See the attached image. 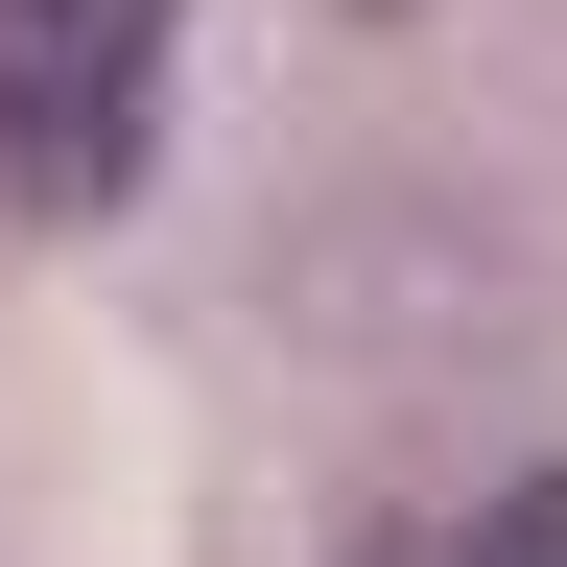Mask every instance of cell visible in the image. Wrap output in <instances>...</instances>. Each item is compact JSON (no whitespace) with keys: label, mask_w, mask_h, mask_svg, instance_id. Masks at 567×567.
<instances>
[{"label":"cell","mask_w":567,"mask_h":567,"mask_svg":"<svg viewBox=\"0 0 567 567\" xmlns=\"http://www.w3.org/2000/svg\"><path fill=\"white\" fill-rule=\"evenodd\" d=\"M379 567H567V473H520V496H473V520H402Z\"/></svg>","instance_id":"cell-2"},{"label":"cell","mask_w":567,"mask_h":567,"mask_svg":"<svg viewBox=\"0 0 567 567\" xmlns=\"http://www.w3.org/2000/svg\"><path fill=\"white\" fill-rule=\"evenodd\" d=\"M166 142V0H0V189L118 213Z\"/></svg>","instance_id":"cell-1"}]
</instances>
